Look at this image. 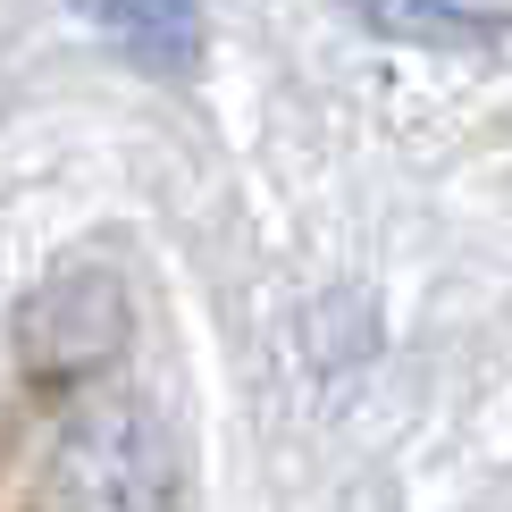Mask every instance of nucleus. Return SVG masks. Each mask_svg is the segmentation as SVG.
Here are the masks:
<instances>
[{"label":"nucleus","mask_w":512,"mask_h":512,"mask_svg":"<svg viewBox=\"0 0 512 512\" xmlns=\"http://www.w3.org/2000/svg\"><path fill=\"white\" fill-rule=\"evenodd\" d=\"M93 26L110 34L135 68H185V59L202 51V9H168V0H152V9H101Z\"/></svg>","instance_id":"f257e3e1"},{"label":"nucleus","mask_w":512,"mask_h":512,"mask_svg":"<svg viewBox=\"0 0 512 512\" xmlns=\"http://www.w3.org/2000/svg\"><path fill=\"white\" fill-rule=\"evenodd\" d=\"M378 34H420V42H471V34H504L496 9H370Z\"/></svg>","instance_id":"f03ea898"}]
</instances>
